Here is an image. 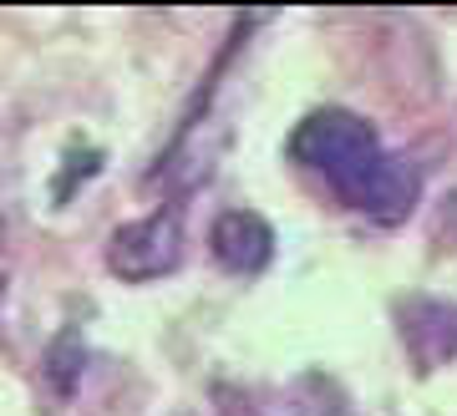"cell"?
<instances>
[{
    "mask_svg": "<svg viewBox=\"0 0 457 416\" xmlns=\"http://www.w3.org/2000/svg\"><path fill=\"white\" fill-rule=\"evenodd\" d=\"M209 249L213 259L234 274H260L275 254V229L264 224L260 213H249V208H228L219 213L209 229Z\"/></svg>",
    "mask_w": 457,
    "mask_h": 416,
    "instance_id": "3957f363",
    "label": "cell"
},
{
    "mask_svg": "<svg viewBox=\"0 0 457 416\" xmlns=\"http://www.w3.org/2000/svg\"><path fill=\"white\" fill-rule=\"evenodd\" d=\"M183 259V229L173 213H147L137 224H122L107 244V270L128 285H147L158 274L179 270Z\"/></svg>",
    "mask_w": 457,
    "mask_h": 416,
    "instance_id": "7a4b0ae2",
    "label": "cell"
},
{
    "mask_svg": "<svg viewBox=\"0 0 457 416\" xmlns=\"http://www.w3.org/2000/svg\"><path fill=\"white\" fill-rule=\"evenodd\" d=\"M290 158L320 173L345 204L376 224H402L422 193L417 168L407 158H392L371 122H361L356 112H341V107L305 117L290 137Z\"/></svg>",
    "mask_w": 457,
    "mask_h": 416,
    "instance_id": "6da1fadb",
    "label": "cell"
}]
</instances>
